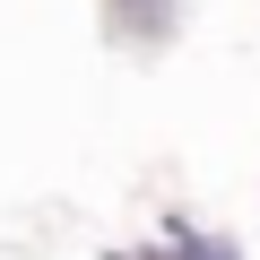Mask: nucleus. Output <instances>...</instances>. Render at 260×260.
Masks as SVG:
<instances>
[{
    "label": "nucleus",
    "instance_id": "1",
    "mask_svg": "<svg viewBox=\"0 0 260 260\" xmlns=\"http://www.w3.org/2000/svg\"><path fill=\"white\" fill-rule=\"evenodd\" d=\"M121 260H130V251H121ZM139 260H243V243H234V234H217V225L165 217V225H156V243H148Z\"/></svg>",
    "mask_w": 260,
    "mask_h": 260
},
{
    "label": "nucleus",
    "instance_id": "2",
    "mask_svg": "<svg viewBox=\"0 0 260 260\" xmlns=\"http://www.w3.org/2000/svg\"><path fill=\"white\" fill-rule=\"evenodd\" d=\"M174 26H182L174 0H113V35H121V44H139V52L174 44Z\"/></svg>",
    "mask_w": 260,
    "mask_h": 260
}]
</instances>
